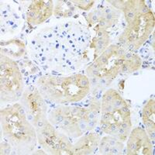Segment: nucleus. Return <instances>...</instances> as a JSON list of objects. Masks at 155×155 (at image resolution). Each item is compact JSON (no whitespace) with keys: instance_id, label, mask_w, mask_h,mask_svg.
I'll return each mask as SVG.
<instances>
[{"instance_id":"1","label":"nucleus","mask_w":155,"mask_h":155,"mask_svg":"<svg viewBox=\"0 0 155 155\" xmlns=\"http://www.w3.org/2000/svg\"><path fill=\"white\" fill-rule=\"evenodd\" d=\"M1 127L3 136L20 153H28L37 144V132L27 119L22 104L16 103L1 110Z\"/></svg>"},{"instance_id":"2","label":"nucleus","mask_w":155,"mask_h":155,"mask_svg":"<svg viewBox=\"0 0 155 155\" xmlns=\"http://www.w3.org/2000/svg\"><path fill=\"white\" fill-rule=\"evenodd\" d=\"M39 91L56 102H76L84 99L90 91L89 80L81 74L68 77L44 76L37 81Z\"/></svg>"},{"instance_id":"3","label":"nucleus","mask_w":155,"mask_h":155,"mask_svg":"<svg viewBox=\"0 0 155 155\" xmlns=\"http://www.w3.org/2000/svg\"><path fill=\"white\" fill-rule=\"evenodd\" d=\"M1 100L16 102L23 96V83L17 64L9 57L1 55Z\"/></svg>"},{"instance_id":"4","label":"nucleus","mask_w":155,"mask_h":155,"mask_svg":"<svg viewBox=\"0 0 155 155\" xmlns=\"http://www.w3.org/2000/svg\"><path fill=\"white\" fill-rule=\"evenodd\" d=\"M154 27V16L150 11L147 14L138 15L120 36L119 41L121 44H134L136 48L144 43L151 34Z\"/></svg>"},{"instance_id":"5","label":"nucleus","mask_w":155,"mask_h":155,"mask_svg":"<svg viewBox=\"0 0 155 155\" xmlns=\"http://www.w3.org/2000/svg\"><path fill=\"white\" fill-rule=\"evenodd\" d=\"M36 132L39 143L47 151L51 154H63L61 149V142L64 134L58 132L49 120H46L42 127L36 129Z\"/></svg>"},{"instance_id":"6","label":"nucleus","mask_w":155,"mask_h":155,"mask_svg":"<svg viewBox=\"0 0 155 155\" xmlns=\"http://www.w3.org/2000/svg\"><path fill=\"white\" fill-rule=\"evenodd\" d=\"M127 151L128 155L152 154V144L144 130L140 127L133 130L127 140Z\"/></svg>"},{"instance_id":"7","label":"nucleus","mask_w":155,"mask_h":155,"mask_svg":"<svg viewBox=\"0 0 155 155\" xmlns=\"http://www.w3.org/2000/svg\"><path fill=\"white\" fill-rule=\"evenodd\" d=\"M21 104L27 115H30L34 118L40 114L46 113L47 106L41 92L34 86H30L24 91L21 98Z\"/></svg>"},{"instance_id":"8","label":"nucleus","mask_w":155,"mask_h":155,"mask_svg":"<svg viewBox=\"0 0 155 155\" xmlns=\"http://www.w3.org/2000/svg\"><path fill=\"white\" fill-rule=\"evenodd\" d=\"M100 137L98 134H89L80 138L73 147V154L87 155L95 153L99 147Z\"/></svg>"},{"instance_id":"9","label":"nucleus","mask_w":155,"mask_h":155,"mask_svg":"<svg viewBox=\"0 0 155 155\" xmlns=\"http://www.w3.org/2000/svg\"><path fill=\"white\" fill-rule=\"evenodd\" d=\"M30 10L34 11L37 15L36 25L42 23L53 13V8H48L44 5V1H34L29 7Z\"/></svg>"},{"instance_id":"10","label":"nucleus","mask_w":155,"mask_h":155,"mask_svg":"<svg viewBox=\"0 0 155 155\" xmlns=\"http://www.w3.org/2000/svg\"><path fill=\"white\" fill-rule=\"evenodd\" d=\"M123 12L127 22V25L130 24L136 19V17L140 15L139 1H135V0L126 1Z\"/></svg>"},{"instance_id":"11","label":"nucleus","mask_w":155,"mask_h":155,"mask_svg":"<svg viewBox=\"0 0 155 155\" xmlns=\"http://www.w3.org/2000/svg\"><path fill=\"white\" fill-rule=\"evenodd\" d=\"M143 124L147 127H154L155 120V104L153 99L148 101L143 109Z\"/></svg>"},{"instance_id":"12","label":"nucleus","mask_w":155,"mask_h":155,"mask_svg":"<svg viewBox=\"0 0 155 155\" xmlns=\"http://www.w3.org/2000/svg\"><path fill=\"white\" fill-rule=\"evenodd\" d=\"M109 44V35L103 36V37H95L92 41L91 48H95V55L98 56L99 54L102 53L106 48H108V45Z\"/></svg>"},{"instance_id":"13","label":"nucleus","mask_w":155,"mask_h":155,"mask_svg":"<svg viewBox=\"0 0 155 155\" xmlns=\"http://www.w3.org/2000/svg\"><path fill=\"white\" fill-rule=\"evenodd\" d=\"M127 67L129 72H132L138 70L140 67L141 60L137 55H133L132 58L129 60H124V63L123 64Z\"/></svg>"},{"instance_id":"14","label":"nucleus","mask_w":155,"mask_h":155,"mask_svg":"<svg viewBox=\"0 0 155 155\" xmlns=\"http://www.w3.org/2000/svg\"><path fill=\"white\" fill-rule=\"evenodd\" d=\"M73 4L77 6L78 9L82 10H88L92 7V5L95 3V1H90V0H78V1H72Z\"/></svg>"},{"instance_id":"15","label":"nucleus","mask_w":155,"mask_h":155,"mask_svg":"<svg viewBox=\"0 0 155 155\" xmlns=\"http://www.w3.org/2000/svg\"><path fill=\"white\" fill-rule=\"evenodd\" d=\"M111 104L112 106H113V108H114L116 110H117V109H120L121 107H123L124 106L127 105V102H126V101L122 98L121 95H120V94L117 93L116 95V96L114 97V99L112 100Z\"/></svg>"},{"instance_id":"16","label":"nucleus","mask_w":155,"mask_h":155,"mask_svg":"<svg viewBox=\"0 0 155 155\" xmlns=\"http://www.w3.org/2000/svg\"><path fill=\"white\" fill-rule=\"evenodd\" d=\"M110 149H111V146L108 143V142L106 141V140L105 139L104 137H102V139L100 140V142H99V153H100L101 154L104 155L109 154Z\"/></svg>"},{"instance_id":"17","label":"nucleus","mask_w":155,"mask_h":155,"mask_svg":"<svg viewBox=\"0 0 155 155\" xmlns=\"http://www.w3.org/2000/svg\"><path fill=\"white\" fill-rule=\"evenodd\" d=\"M130 131L126 130L124 129L121 128V127H119L118 130L116 131V134H113V137L118 140L119 141H121V142H124V141L127 140V137H128L129 134H130Z\"/></svg>"},{"instance_id":"18","label":"nucleus","mask_w":155,"mask_h":155,"mask_svg":"<svg viewBox=\"0 0 155 155\" xmlns=\"http://www.w3.org/2000/svg\"><path fill=\"white\" fill-rule=\"evenodd\" d=\"M124 145L123 142L121 141H118L115 146L111 147L110 149V152H109V155H120L122 154V152L124 150Z\"/></svg>"},{"instance_id":"19","label":"nucleus","mask_w":155,"mask_h":155,"mask_svg":"<svg viewBox=\"0 0 155 155\" xmlns=\"http://www.w3.org/2000/svg\"><path fill=\"white\" fill-rule=\"evenodd\" d=\"M118 93V92H116V90L113 89H109L107 90L105 94L102 96V102H111L112 100L114 99V97L116 96V94Z\"/></svg>"},{"instance_id":"20","label":"nucleus","mask_w":155,"mask_h":155,"mask_svg":"<svg viewBox=\"0 0 155 155\" xmlns=\"http://www.w3.org/2000/svg\"><path fill=\"white\" fill-rule=\"evenodd\" d=\"M101 109L102 113H113L116 109L112 106L111 102H102L101 104Z\"/></svg>"},{"instance_id":"21","label":"nucleus","mask_w":155,"mask_h":155,"mask_svg":"<svg viewBox=\"0 0 155 155\" xmlns=\"http://www.w3.org/2000/svg\"><path fill=\"white\" fill-rule=\"evenodd\" d=\"M101 109V103L99 102V101L95 100V99H93L92 102H90V106H89V109L90 111L93 112L95 114H98L99 113Z\"/></svg>"},{"instance_id":"22","label":"nucleus","mask_w":155,"mask_h":155,"mask_svg":"<svg viewBox=\"0 0 155 155\" xmlns=\"http://www.w3.org/2000/svg\"><path fill=\"white\" fill-rule=\"evenodd\" d=\"M109 57L102 52V54L98 58H96V60H95V62H96L98 64L101 66L102 68H104V67L106 66V64H107L108 61H109Z\"/></svg>"},{"instance_id":"23","label":"nucleus","mask_w":155,"mask_h":155,"mask_svg":"<svg viewBox=\"0 0 155 155\" xmlns=\"http://www.w3.org/2000/svg\"><path fill=\"white\" fill-rule=\"evenodd\" d=\"M99 19H100V18L99 17V16L96 14V12H90L89 14H88V17H87V20H88L90 26L95 24L96 23H99Z\"/></svg>"},{"instance_id":"24","label":"nucleus","mask_w":155,"mask_h":155,"mask_svg":"<svg viewBox=\"0 0 155 155\" xmlns=\"http://www.w3.org/2000/svg\"><path fill=\"white\" fill-rule=\"evenodd\" d=\"M113 23L108 21V20L105 19L104 18L102 17L100 19H99V26H98V27H99V28L102 29V30H106V29L110 28V27H113Z\"/></svg>"},{"instance_id":"25","label":"nucleus","mask_w":155,"mask_h":155,"mask_svg":"<svg viewBox=\"0 0 155 155\" xmlns=\"http://www.w3.org/2000/svg\"><path fill=\"white\" fill-rule=\"evenodd\" d=\"M11 150H12V147H11L10 143H1V154L7 155L11 153Z\"/></svg>"},{"instance_id":"26","label":"nucleus","mask_w":155,"mask_h":155,"mask_svg":"<svg viewBox=\"0 0 155 155\" xmlns=\"http://www.w3.org/2000/svg\"><path fill=\"white\" fill-rule=\"evenodd\" d=\"M147 134L148 137L150 140L153 142V145L154 144L155 139V126L154 127H149L147 128Z\"/></svg>"},{"instance_id":"27","label":"nucleus","mask_w":155,"mask_h":155,"mask_svg":"<svg viewBox=\"0 0 155 155\" xmlns=\"http://www.w3.org/2000/svg\"><path fill=\"white\" fill-rule=\"evenodd\" d=\"M126 1H121V0H116V1H108V2H110L115 8L118 9H121L123 10L124 8V5H125Z\"/></svg>"},{"instance_id":"28","label":"nucleus","mask_w":155,"mask_h":155,"mask_svg":"<svg viewBox=\"0 0 155 155\" xmlns=\"http://www.w3.org/2000/svg\"><path fill=\"white\" fill-rule=\"evenodd\" d=\"M87 73L89 77H100V71L96 70L91 66L87 68Z\"/></svg>"},{"instance_id":"29","label":"nucleus","mask_w":155,"mask_h":155,"mask_svg":"<svg viewBox=\"0 0 155 155\" xmlns=\"http://www.w3.org/2000/svg\"><path fill=\"white\" fill-rule=\"evenodd\" d=\"M104 120V121L113 123V121H114V116H113V113H102V120Z\"/></svg>"},{"instance_id":"30","label":"nucleus","mask_w":155,"mask_h":155,"mask_svg":"<svg viewBox=\"0 0 155 155\" xmlns=\"http://www.w3.org/2000/svg\"><path fill=\"white\" fill-rule=\"evenodd\" d=\"M97 118L92 119V120H88L87 121V130H92L96 127L97 125Z\"/></svg>"},{"instance_id":"31","label":"nucleus","mask_w":155,"mask_h":155,"mask_svg":"<svg viewBox=\"0 0 155 155\" xmlns=\"http://www.w3.org/2000/svg\"><path fill=\"white\" fill-rule=\"evenodd\" d=\"M120 127L126 130L130 131L131 127H132V124H131V121H123L120 123Z\"/></svg>"}]
</instances>
